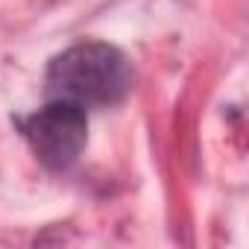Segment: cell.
<instances>
[{
	"mask_svg": "<svg viewBox=\"0 0 249 249\" xmlns=\"http://www.w3.org/2000/svg\"><path fill=\"white\" fill-rule=\"evenodd\" d=\"M47 88L59 100L82 108L114 106L132 88V68L117 47L103 41H82L50 62Z\"/></svg>",
	"mask_w": 249,
	"mask_h": 249,
	"instance_id": "6da1fadb",
	"label": "cell"
},
{
	"mask_svg": "<svg viewBox=\"0 0 249 249\" xmlns=\"http://www.w3.org/2000/svg\"><path fill=\"white\" fill-rule=\"evenodd\" d=\"M21 129L36 159L50 170H68L88 144L85 108L59 97H53L44 108L33 111Z\"/></svg>",
	"mask_w": 249,
	"mask_h": 249,
	"instance_id": "7a4b0ae2",
	"label": "cell"
}]
</instances>
